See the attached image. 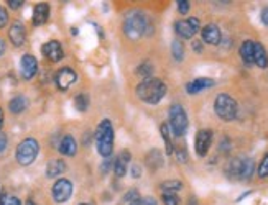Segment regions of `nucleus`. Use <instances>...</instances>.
<instances>
[{"label":"nucleus","mask_w":268,"mask_h":205,"mask_svg":"<svg viewBox=\"0 0 268 205\" xmlns=\"http://www.w3.org/2000/svg\"><path fill=\"white\" fill-rule=\"evenodd\" d=\"M41 51H43V54L46 56L50 61H53V63L61 61L64 57V51H63L61 43L56 41V40H51L48 43H44Z\"/></svg>","instance_id":"nucleus-11"},{"label":"nucleus","mask_w":268,"mask_h":205,"mask_svg":"<svg viewBox=\"0 0 268 205\" xmlns=\"http://www.w3.org/2000/svg\"><path fill=\"white\" fill-rule=\"evenodd\" d=\"M40 151V144L35 138H27L23 140L17 148V153H15V158H17L20 166H30L38 156Z\"/></svg>","instance_id":"nucleus-5"},{"label":"nucleus","mask_w":268,"mask_h":205,"mask_svg":"<svg viewBox=\"0 0 268 205\" xmlns=\"http://www.w3.org/2000/svg\"><path fill=\"white\" fill-rule=\"evenodd\" d=\"M227 174L235 179L247 181L254 174V161L249 158H235L227 166Z\"/></svg>","instance_id":"nucleus-6"},{"label":"nucleus","mask_w":268,"mask_h":205,"mask_svg":"<svg viewBox=\"0 0 268 205\" xmlns=\"http://www.w3.org/2000/svg\"><path fill=\"white\" fill-rule=\"evenodd\" d=\"M175 30L178 36H181L184 40H189L199 32V20L194 17H191L188 20H180L175 23Z\"/></svg>","instance_id":"nucleus-8"},{"label":"nucleus","mask_w":268,"mask_h":205,"mask_svg":"<svg viewBox=\"0 0 268 205\" xmlns=\"http://www.w3.org/2000/svg\"><path fill=\"white\" fill-rule=\"evenodd\" d=\"M254 46H255V41H252V40H247L242 43L240 56L245 64H254Z\"/></svg>","instance_id":"nucleus-21"},{"label":"nucleus","mask_w":268,"mask_h":205,"mask_svg":"<svg viewBox=\"0 0 268 205\" xmlns=\"http://www.w3.org/2000/svg\"><path fill=\"white\" fill-rule=\"evenodd\" d=\"M176 156H178V161H181V163H186V151L183 148H178L176 150Z\"/></svg>","instance_id":"nucleus-37"},{"label":"nucleus","mask_w":268,"mask_h":205,"mask_svg":"<svg viewBox=\"0 0 268 205\" xmlns=\"http://www.w3.org/2000/svg\"><path fill=\"white\" fill-rule=\"evenodd\" d=\"M7 4H9L10 9H15V10H17V9H20L21 5H23V0H9V2H7Z\"/></svg>","instance_id":"nucleus-36"},{"label":"nucleus","mask_w":268,"mask_h":205,"mask_svg":"<svg viewBox=\"0 0 268 205\" xmlns=\"http://www.w3.org/2000/svg\"><path fill=\"white\" fill-rule=\"evenodd\" d=\"M171 53L176 61H183L184 60V45L180 40H175L173 45H171Z\"/></svg>","instance_id":"nucleus-25"},{"label":"nucleus","mask_w":268,"mask_h":205,"mask_svg":"<svg viewBox=\"0 0 268 205\" xmlns=\"http://www.w3.org/2000/svg\"><path fill=\"white\" fill-rule=\"evenodd\" d=\"M132 175H133V178H140V175H141V169H140V167L138 166H133L132 167Z\"/></svg>","instance_id":"nucleus-40"},{"label":"nucleus","mask_w":268,"mask_h":205,"mask_svg":"<svg viewBox=\"0 0 268 205\" xmlns=\"http://www.w3.org/2000/svg\"><path fill=\"white\" fill-rule=\"evenodd\" d=\"M163 203L165 205H180L181 200L176 194H163Z\"/></svg>","instance_id":"nucleus-29"},{"label":"nucleus","mask_w":268,"mask_h":205,"mask_svg":"<svg viewBox=\"0 0 268 205\" xmlns=\"http://www.w3.org/2000/svg\"><path fill=\"white\" fill-rule=\"evenodd\" d=\"M5 205H21V202L17 199V197H9V199H7V203Z\"/></svg>","instance_id":"nucleus-38"},{"label":"nucleus","mask_w":268,"mask_h":205,"mask_svg":"<svg viewBox=\"0 0 268 205\" xmlns=\"http://www.w3.org/2000/svg\"><path fill=\"white\" fill-rule=\"evenodd\" d=\"M188 205H198L196 199H189V203H188Z\"/></svg>","instance_id":"nucleus-45"},{"label":"nucleus","mask_w":268,"mask_h":205,"mask_svg":"<svg viewBox=\"0 0 268 205\" xmlns=\"http://www.w3.org/2000/svg\"><path fill=\"white\" fill-rule=\"evenodd\" d=\"M137 95L147 104H158L166 95V85L160 79H145L137 85Z\"/></svg>","instance_id":"nucleus-1"},{"label":"nucleus","mask_w":268,"mask_h":205,"mask_svg":"<svg viewBox=\"0 0 268 205\" xmlns=\"http://www.w3.org/2000/svg\"><path fill=\"white\" fill-rule=\"evenodd\" d=\"M262 21H263V25L268 26V7H265L262 10Z\"/></svg>","instance_id":"nucleus-39"},{"label":"nucleus","mask_w":268,"mask_h":205,"mask_svg":"<svg viewBox=\"0 0 268 205\" xmlns=\"http://www.w3.org/2000/svg\"><path fill=\"white\" fill-rule=\"evenodd\" d=\"M95 146L98 153L104 158H109L114 150V127L110 120H102L95 131Z\"/></svg>","instance_id":"nucleus-2"},{"label":"nucleus","mask_w":268,"mask_h":205,"mask_svg":"<svg viewBox=\"0 0 268 205\" xmlns=\"http://www.w3.org/2000/svg\"><path fill=\"white\" fill-rule=\"evenodd\" d=\"M59 153L64 156H74L76 155V151H78V144H76V140L71 136V135H66L61 143H59Z\"/></svg>","instance_id":"nucleus-18"},{"label":"nucleus","mask_w":268,"mask_h":205,"mask_svg":"<svg viewBox=\"0 0 268 205\" xmlns=\"http://www.w3.org/2000/svg\"><path fill=\"white\" fill-rule=\"evenodd\" d=\"M9 38L13 43V46H21V45H23L25 38H27V32H25L23 23L15 21V23L10 26V30H9Z\"/></svg>","instance_id":"nucleus-15"},{"label":"nucleus","mask_w":268,"mask_h":205,"mask_svg":"<svg viewBox=\"0 0 268 205\" xmlns=\"http://www.w3.org/2000/svg\"><path fill=\"white\" fill-rule=\"evenodd\" d=\"M36 71H38V61L35 60V56L32 54H25L20 61V72L21 77L30 80L32 77H35Z\"/></svg>","instance_id":"nucleus-13"},{"label":"nucleus","mask_w":268,"mask_h":205,"mask_svg":"<svg viewBox=\"0 0 268 205\" xmlns=\"http://www.w3.org/2000/svg\"><path fill=\"white\" fill-rule=\"evenodd\" d=\"M27 107H28V99L25 97V95H17V97H13V99L10 100V104H9V108H10L12 113H21V112H25Z\"/></svg>","instance_id":"nucleus-23"},{"label":"nucleus","mask_w":268,"mask_h":205,"mask_svg":"<svg viewBox=\"0 0 268 205\" xmlns=\"http://www.w3.org/2000/svg\"><path fill=\"white\" fill-rule=\"evenodd\" d=\"M66 171V164L61 159H51L46 166V175L48 178H56V175L63 174Z\"/></svg>","instance_id":"nucleus-22"},{"label":"nucleus","mask_w":268,"mask_h":205,"mask_svg":"<svg viewBox=\"0 0 268 205\" xmlns=\"http://www.w3.org/2000/svg\"><path fill=\"white\" fill-rule=\"evenodd\" d=\"M74 105L79 112H86L87 107H89V95L87 94H79L76 95V99H74Z\"/></svg>","instance_id":"nucleus-26"},{"label":"nucleus","mask_w":268,"mask_h":205,"mask_svg":"<svg viewBox=\"0 0 268 205\" xmlns=\"http://www.w3.org/2000/svg\"><path fill=\"white\" fill-rule=\"evenodd\" d=\"M50 18V5L48 4H38L33 10V25L40 26L46 23Z\"/></svg>","instance_id":"nucleus-17"},{"label":"nucleus","mask_w":268,"mask_h":205,"mask_svg":"<svg viewBox=\"0 0 268 205\" xmlns=\"http://www.w3.org/2000/svg\"><path fill=\"white\" fill-rule=\"evenodd\" d=\"M178 12H180L181 15H186V13L189 12V2L188 0H180V2H178Z\"/></svg>","instance_id":"nucleus-31"},{"label":"nucleus","mask_w":268,"mask_h":205,"mask_svg":"<svg viewBox=\"0 0 268 205\" xmlns=\"http://www.w3.org/2000/svg\"><path fill=\"white\" fill-rule=\"evenodd\" d=\"M214 110L221 120L232 122L239 112V105L229 94H219L214 100Z\"/></svg>","instance_id":"nucleus-3"},{"label":"nucleus","mask_w":268,"mask_h":205,"mask_svg":"<svg viewBox=\"0 0 268 205\" xmlns=\"http://www.w3.org/2000/svg\"><path fill=\"white\" fill-rule=\"evenodd\" d=\"M5 53V43H4V40L0 38V56H2Z\"/></svg>","instance_id":"nucleus-43"},{"label":"nucleus","mask_w":268,"mask_h":205,"mask_svg":"<svg viewBox=\"0 0 268 205\" xmlns=\"http://www.w3.org/2000/svg\"><path fill=\"white\" fill-rule=\"evenodd\" d=\"M81 205H91V203H81Z\"/></svg>","instance_id":"nucleus-47"},{"label":"nucleus","mask_w":268,"mask_h":205,"mask_svg":"<svg viewBox=\"0 0 268 205\" xmlns=\"http://www.w3.org/2000/svg\"><path fill=\"white\" fill-rule=\"evenodd\" d=\"M161 190H163V194H176L178 190H181L183 189V182L181 181H165V182H161Z\"/></svg>","instance_id":"nucleus-24"},{"label":"nucleus","mask_w":268,"mask_h":205,"mask_svg":"<svg viewBox=\"0 0 268 205\" xmlns=\"http://www.w3.org/2000/svg\"><path fill=\"white\" fill-rule=\"evenodd\" d=\"M130 205H158V203H156V200L152 199V197H145V199H140V200L133 202Z\"/></svg>","instance_id":"nucleus-34"},{"label":"nucleus","mask_w":268,"mask_h":205,"mask_svg":"<svg viewBox=\"0 0 268 205\" xmlns=\"http://www.w3.org/2000/svg\"><path fill=\"white\" fill-rule=\"evenodd\" d=\"M192 48H194V51H198V53H201V51H203V46H201L199 41H194V45H192Z\"/></svg>","instance_id":"nucleus-42"},{"label":"nucleus","mask_w":268,"mask_h":205,"mask_svg":"<svg viewBox=\"0 0 268 205\" xmlns=\"http://www.w3.org/2000/svg\"><path fill=\"white\" fill-rule=\"evenodd\" d=\"M7 144H9V138H7L5 133L0 131V153H4L7 150Z\"/></svg>","instance_id":"nucleus-35"},{"label":"nucleus","mask_w":268,"mask_h":205,"mask_svg":"<svg viewBox=\"0 0 268 205\" xmlns=\"http://www.w3.org/2000/svg\"><path fill=\"white\" fill-rule=\"evenodd\" d=\"M148 28V21L147 17H143L138 12H133L125 18L124 21V33L127 38H130L132 41L138 40L141 35L145 33V30Z\"/></svg>","instance_id":"nucleus-4"},{"label":"nucleus","mask_w":268,"mask_h":205,"mask_svg":"<svg viewBox=\"0 0 268 205\" xmlns=\"http://www.w3.org/2000/svg\"><path fill=\"white\" fill-rule=\"evenodd\" d=\"M2 127H4V110L0 108V130H2Z\"/></svg>","instance_id":"nucleus-44"},{"label":"nucleus","mask_w":268,"mask_h":205,"mask_svg":"<svg viewBox=\"0 0 268 205\" xmlns=\"http://www.w3.org/2000/svg\"><path fill=\"white\" fill-rule=\"evenodd\" d=\"M130 161V153L129 151H124L120 155L117 156L115 163H114V172L118 175V178H122V175L127 172V164Z\"/></svg>","instance_id":"nucleus-19"},{"label":"nucleus","mask_w":268,"mask_h":205,"mask_svg":"<svg viewBox=\"0 0 268 205\" xmlns=\"http://www.w3.org/2000/svg\"><path fill=\"white\" fill-rule=\"evenodd\" d=\"M214 84L215 82L209 77H199V79L191 80V82L186 85V91H188V94H198L204 89H209V87H212Z\"/></svg>","instance_id":"nucleus-16"},{"label":"nucleus","mask_w":268,"mask_h":205,"mask_svg":"<svg viewBox=\"0 0 268 205\" xmlns=\"http://www.w3.org/2000/svg\"><path fill=\"white\" fill-rule=\"evenodd\" d=\"M201 35H203V41H206L207 45H219L221 43V38H222V35H221V30H219V26L217 25H206L203 30H201Z\"/></svg>","instance_id":"nucleus-14"},{"label":"nucleus","mask_w":268,"mask_h":205,"mask_svg":"<svg viewBox=\"0 0 268 205\" xmlns=\"http://www.w3.org/2000/svg\"><path fill=\"white\" fill-rule=\"evenodd\" d=\"M140 200V195L137 190H130L129 194H125V202H129V203H133V202H137Z\"/></svg>","instance_id":"nucleus-32"},{"label":"nucleus","mask_w":268,"mask_h":205,"mask_svg":"<svg viewBox=\"0 0 268 205\" xmlns=\"http://www.w3.org/2000/svg\"><path fill=\"white\" fill-rule=\"evenodd\" d=\"M137 72H138L140 76H143L145 79H150L152 72H153V66L150 63H143V64L138 66V71Z\"/></svg>","instance_id":"nucleus-28"},{"label":"nucleus","mask_w":268,"mask_h":205,"mask_svg":"<svg viewBox=\"0 0 268 205\" xmlns=\"http://www.w3.org/2000/svg\"><path fill=\"white\" fill-rule=\"evenodd\" d=\"M53 199L55 202L58 203H64L66 200H69V197L72 195V184H71V181L68 179H58L55 182V186H53Z\"/></svg>","instance_id":"nucleus-9"},{"label":"nucleus","mask_w":268,"mask_h":205,"mask_svg":"<svg viewBox=\"0 0 268 205\" xmlns=\"http://www.w3.org/2000/svg\"><path fill=\"white\" fill-rule=\"evenodd\" d=\"M160 130H161L163 141H165V144H166V153H168V155H171V153H173V143H171V138H169V130H168V125H166V123H163Z\"/></svg>","instance_id":"nucleus-27"},{"label":"nucleus","mask_w":268,"mask_h":205,"mask_svg":"<svg viewBox=\"0 0 268 205\" xmlns=\"http://www.w3.org/2000/svg\"><path fill=\"white\" fill-rule=\"evenodd\" d=\"M254 64H257L258 68L265 69L268 66V56H266V51L265 48L260 45V43L255 41V46H254Z\"/></svg>","instance_id":"nucleus-20"},{"label":"nucleus","mask_w":268,"mask_h":205,"mask_svg":"<svg viewBox=\"0 0 268 205\" xmlns=\"http://www.w3.org/2000/svg\"><path fill=\"white\" fill-rule=\"evenodd\" d=\"M212 144V131L211 130H199L196 135V153L198 156H206Z\"/></svg>","instance_id":"nucleus-12"},{"label":"nucleus","mask_w":268,"mask_h":205,"mask_svg":"<svg viewBox=\"0 0 268 205\" xmlns=\"http://www.w3.org/2000/svg\"><path fill=\"white\" fill-rule=\"evenodd\" d=\"M258 175L260 178H268V153L263 156V159H262V163H260V166H258Z\"/></svg>","instance_id":"nucleus-30"},{"label":"nucleus","mask_w":268,"mask_h":205,"mask_svg":"<svg viewBox=\"0 0 268 205\" xmlns=\"http://www.w3.org/2000/svg\"><path fill=\"white\" fill-rule=\"evenodd\" d=\"M76 80H78V74H76V71L71 69V68L59 69L56 72V77H55V82L58 85V89H61V91H68L69 87L76 82Z\"/></svg>","instance_id":"nucleus-10"},{"label":"nucleus","mask_w":268,"mask_h":205,"mask_svg":"<svg viewBox=\"0 0 268 205\" xmlns=\"http://www.w3.org/2000/svg\"><path fill=\"white\" fill-rule=\"evenodd\" d=\"M169 125L173 130L175 136H183L188 130V115H186L184 108L180 104H175L169 107Z\"/></svg>","instance_id":"nucleus-7"},{"label":"nucleus","mask_w":268,"mask_h":205,"mask_svg":"<svg viewBox=\"0 0 268 205\" xmlns=\"http://www.w3.org/2000/svg\"><path fill=\"white\" fill-rule=\"evenodd\" d=\"M7 199H9V197H7V194L4 192V190H0V205H5L7 203Z\"/></svg>","instance_id":"nucleus-41"},{"label":"nucleus","mask_w":268,"mask_h":205,"mask_svg":"<svg viewBox=\"0 0 268 205\" xmlns=\"http://www.w3.org/2000/svg\"><path fill=\"white\" fill-rule=\"evenodd\" d=\"M27 205H36V203H35L33 200H28V202H27Z\"/></svg>","instance_id":"nucleus-46"},{"label":"nucleus","mask_w":268,"mask_h":205,"mask_svg":"<svg viewBox=\"0 0 268 205\" xmlns=\"http://www.w3.org/2000/svg\"><path fill=\"white\" fill-rule=\"evenodd\" d=\"M7 23H9V13L4 7H0V28H4Z\"/></svg>","instance_id":"nucleus-33"}]
</instances>
